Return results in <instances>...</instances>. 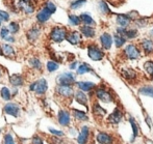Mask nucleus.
I'll list each match as a JSON object with an SVG mask.
<instances>
[{
	"mask_svg": "<svg viewBox=\"0 0 153 144\" xmlns=\"http://www.w3.org/2000/svg\"><path fill=\"white\" fill-rule=\"evenodd\" d=\"M3 40L7 43V44H14V43H16V37H15V35H13V34H10V35L6 36Z\"/></svg>",
	"mask_w": 153,
	"mask_h": 144,
	"instance_id": "obj_48",
	"label": "nucleus"
},
{
	"mask_svg": "<svg viewBox=\"0 0 153 144\" xmlns=\"http://www.w3.org/2000/svg\"><path fill=\"white\" fill-rule=\"evenodd\" d=\"M141 47L147 55H150L153 53V40H149V38H145V40H142Z\"/></svg>",
	"mask_w": 153,
	"mask_h": 144,
	"instance_id": "obj_22",
	"label": "nucleus"
},
{
	"mask_svg": "<svg viewBox=\"0 0 153 144\" xmlns=\"http://www.w3.org/2000/svg\"><path fill=\"white\" fill-rule=\"evenodd\" d=\"M51 16H52V15H51L46 8H44L42 6V7H40L38 10H36V20L39 25H43V24H46V23L50 20Z\"/></svg>",
	"mask_w": 153,
	"mask_h": 144,
	"instance_id": "obj_8",
	"label": "nucleus"
},
{
	"mask_svg": "<svg viewBox=\"0 0 153 144\" xmlns=\"http://www.w3.org/2000/svg\"><path fill=\"white\" fill-rule=\"evenodd\" d=\"M28 64L30 65L31 68H33L34 71H42L43 68V63L40 60V58H38L36 56L30 57L28 59Z\"/></svg>",
	"mask_w": 153,
	"mask_h": 144,
	"instance_id": "obj_26",
	"label": "nucleus"
},
{
	"mask_svg": "<svg viewBox=\"0 0 153 144\" xmlns=\"http://www.w3.org/2000/svg\"><path fill=\"white\" fill-rule=\"evenodd\" d=\"M95 96L98 100L102 101L104 103H111L114 101V96L111 92L107 91L105 88L103 87H99L95 90Z\"/></svg>",
	"mask_w": 153,
	"mask_h": 144,
	"instance_id": "obj_10",
	"label": "nucleus"
},
{
	"mask_svg": "<svg viewBox=\"0 0 153 144\" xmlns=\"http://www.w3.org/2000/svg\"><path fill=\"white\" fill-rule=\"evenodd\" d=\"M79 90L83 92H89L92 91L94 88H96V84L94 82H90V81H79V82H75Z\"/></svg>",
	"mask_w": 153,
	"mask_h": 144,
	"instance_id": "obj_19",
	"label": "nucleus"
},
{
	"mask_svg": "<svg viewBox=\"0 0 153 144\" xmlns=\"http://www.w3.org/2000/svg\"><path fill=\"white\" fill-rule=\"evenodd\" d=\"M3 111L5 114L10 115L13 117H18L20 115L21 112V109L20 106L16 103H13V102H8L5 104V106L3 107Z\"/></svg>",
	"mask_w": 153,
	"mask_h": 144,
	"instance_id": "obj_11",
	"label": "nucleus"
},
{
	"mask_svg": "<svg viewBox=\"0 0 153 144\" xmlns=\"http://www.w3.org/2000/svg\"><path fill=\"white\" fill-rule=\"evenodd\" d=\"M16 6L18 12H22L27 16L32 15L36 10V3L34 0H19L16 2Z\"/></svg>",
	"mask_w": 153,
	"mask_h": 144,
	"instance_id": "obj_2",
	"label": "nucleus"
},
{
	"mask_svg": "<svg viewBox=\"0 0 153 144\" xmlns=\"http://www.w3.org/2000/svg\"><path fill=\"white\" fill-rule=\"evenodd\" d=\"M0 132H2V129H0Z\"/></svg>",
	"mask_w": 153,
	"mask_h": 144,
	"instance_id": "obj_53",
	"label": "nucleus"
},
{
	"mask_svg": "<svg viewBox=\"0 0 153 144\" xmlns=\"http://www.w3.org/2000/svg\"><path fill=\"white\" fill-rule=\"evenodd\" d=\"M46 68L49 73H53L55 71H57L59 68V62L54 61V60H49L46 63Z\"/></svg>",
	"mask_w": 153,
	"mask_h": 144,
	"instance_id": "obj_36",
	"label": "nucleus"
},
{
	"mask_svg": "<svg viewBox=\"0 0 153 144\" xmlns=\"http://www.w3.org/2000/svg\"><path fill=\"white\" fill-rule=\"evenodd\" d=\"M43 7L46 8L47 10H48L49 12H50L51 15H53L55 12H56L57 7L56 5H55V3L53 1H51V0H47V1H45L44 3H43Z\"/></svg>",
	"mask_w": 153,
	"mask_h": 144,
	"instance_id": "obj_33",
	"label": "nucleus"
},
{
	"mask_svg": "<svg viewBox=\"0 0 153 144\" xmlns=\"http://www.w3.org/2000/svg\"><path fill=\"white\" fill-rule=\"evenodd\" d=\"M87 3V0H74L70 3V10H77Z\"/></svg>",
	"mask_w": 153,
	"mask_h": 144,
	"instance_id": "obj_37",
	"label": "nucleus"
},
{
	"mask_svg": "<svg viewBox=\"0 0 153 144\" xmlns=\"http://www.w3.org/2000/svg\"><path fill=\"white\" fill-rule=\"evenodd\" d=\"M57 120L59 123L62 126H68L71 121V116L70 113L66 110H59V114H57Z\"/></svg>",
	"mask_w": 153,
	"mask_h": 144,
	"instance_id": "obj_14",
	"label": "nucleus"
},
{
	"mask_svg": "<svg viewBox=\"0 0 153 144\" xmlns=\"http://www.w3.org/2000/svg\"><path fill=\"white\" fill-rule=\"evenodd\" d=\"M96 139L100 144H113L114 139L109 134L104 132H100L96 135Z\"/></svg>",
	"mask_w": 153,
	"mask_h": 144,
	"instance_id": "obj_21",
	"label": "nucleus"
},
{
	"mask_svg": "<svg viewBox=\"0 0 153 144\" xmlns=\"http://www.w3.org/2000/svg\"><path fill=\"white\" fill-rule=\"evenodd\" d=\"M129 122H130L131 124V128H132V132H133V135H132V139H131V142H133L134 141V139L137 137V135H139V128H137V122L134 121V119H133V117H129Z\"/></svg>",
	"mask_w": 153,
	"mask_h": 144,
	"instance_id": "obj_38",
	"label": "nucleus"
},
{
	"mask_svg": "<svg viewBox=\"0 0 153 144\" xmlns=\"http://www.w3.org/2000/svg\"><path fill=\"white\" fill-rule=\"evenodd\" d=\"M122 118H123V113L121 112V110H120L119 108H115L114 112L108 116L107 120H108V122L111 124H118V123H120Z\"/></svg>",
	"mask_w": 153,
	"mask_h": 144,
	"instance_id": "obj_18",
	"label": "nucleus"
},
{
	"mask_svg": "<svg viewBox=\"0 0 153 144\" xmlns=\"http://www.w3.org/2000/svg\"><path fill=\"white\" fill-rule=\"evenodd\" d=\"M93 112H94L95 116H98V117H103L106 114V110L104 108H102L99 104H97V103H95L93 105Z\"/></svg>",
	"mask_w": 153,
	"mask_h": 144,
	"instance_id": "obj_31",
	"label": "nucleus"
},
{
	"mask_svg": "<svg viewBox=\"0 0 153 144\" xmlns=\"http://www.w3.org/2000/svg\"><path fill=\"white\" fill-rule=\"evenodd\" d=\"M0 48H1L2 55L5 56L6 58H15L17 55L16 51H15L14 47L10 44H1L0 45Z\"/></svg>",
	"mask_w": 153,
	"mask_h": 144,
	"instance_id": "obj_13",
	"label": "nucleus"
},
{
	"mask_svg": "<svg viewBox=\"0 0 153 144\" xmlns=\"http://www.w3.org/2000/svg\"><path fill=\"white\" fill-rule=\"evenodd\" d=\"M67 33H68V29L66 27L59 26V25L53 26L48 33L49 40L54 44H61L64 40H66Z\"/></svg>",
	"mask_w": 153,
	"mask_h": 144,
	"instance_id": "obj_1",
	"label": "nucleus"
},
{
	"mask_svg": "<svg viewBox=\"0 0 153 144\" xmlns=\"http://www.w3.org/2000/svg\"><path fill=\"white\" fill-rule=\"evenodd\" d=\"M49 132H50L52 135H54L55 137H62L64 136V132L59 131V130H55V129H52V128H49Z\"/></svg>",
	"mask_w": 153,
	"mask_h": 144,
	"instance_id": "obj_46",
	"label": "nucleus"
},
{
	"mask_svg": "<svg viewBox=\"0 0 153 144\" xmlns=\"http://www.w3.org/2000/svg\"><path fill=\"white\" fill-rule=\"evenodd\" d=\"M124 55L126 56L127 59H130V60H137L139 59L140 57V50L135 45L130 44V45H127L124 49Z\"/></svg>",
	"mask_w": 153,
	"mask_h": 144,
	"instance_id": "obj_9",
	"label": "nucleus"
},
{
	"mask_svg": "<svg viewBox=\"0 0 153 144\" xmlns=\"http://www.w3.org/2000/svg\"><path fill=\"white\" fill-rule=\"evenodd\" d=\"M2 55V52H1V48H0V56Z\"/></svg>",
	"mask_w": 153,
	"mask_h": 144,
	"instance_id": "obj_52",
	"label": "nucleus"
},
{
	"mask_svg": "<svg viewBox=\"0 0 153 144\" xmlns=\"http://www.w3.org/2000/svg\"><path fill=\"white\" fill-rule=\"evenodd\" d=\"M4 144H15L14 138L10 134H6L4 136Z\"/></svg>",
	"mask_w": 153,
	"mask_h": 144,
	"instance_id": "obj_47",
	"label": "nucleus"
},
{
	"mask_svg": "<svg viewBox=\"0 0 153 144\" xmlns=\"http://www.w3.org/2000/svg\"><path fill=\"white\" fill-rule=\"evenodd\" d=\"M88 55L94 61H100L104 58V52L97 45L91 44L88 46Z\"/></svg>",
	"mask_w": 153,
	"mask_h": 144,
	"instance_id": "obj_4",
	"label": "nucleus"
},
{
	"mask_svg": "<svg viewBox=\"0 0 153 144\" xmlns=\"http://www.w3.org/2000/svg\"><path fill=\"white\" fill-rule=\"evenodd\" d=\"M121 74L125 79H127V80H133V79H135L137 77V72L130 68H124L121 71Z\"/></svg>",
	"mask_w": 153,
	"mask_h": 144,
	"instance_id": "obj_27",
	"label": "nucleus"
},
{
	"mask_svg": "<svg viewBox=\"0 0 153 144\" xmlns=\"http://www.w3.org/2000/svg\"><path fill=\"white\" fill-rule=\"evenodd\" d=\"M144 70L150 76V78L153 79V61L149 60V61H146L144 63Z\"/></svg>",
	"mask_w": 153,
	"mask_h": 144,
	"instance_id": "obj_42",
	"label": "nucleus"
},
{
	"mask_svg": "<svg viewBox=\"0 0 153 144\" xmlns=\"http://www.w3.org/2000/svg\"><path fill=\"white\" fill-rule=\"evenodd\" d=\"M131 23V19L129 18L127 15H117V24L119 25V27H127L130 25Z\"/></svg>",
	"mask_w": 153,
	"mask_h": 144,
	"instance_id": "obj_23",
	"label": "nucleus"
},
{
	"mask_svg": "<svg viewBox=\"0 0 153 144\" xmlns=\"http://www.w3.org/2000/svg\"><path fill=\"white\" fill-rule=\"evenodd\" d=\"M72 114H73V117H74L75 119L80 120V121H85V120L89 119L88 115L85 114L83 111L77 110V109H73V110H72Z\"/></svg>",
	"mask_w": 153,
	"mask_h": 144,
	"instance_id": "obj_30",
	"label": "nucleus"
},
{
	"mask_svg": "<svg viewBox=\"0 0 153 144\" xmlns=\"http://www.w3.org/2000/svg\"><path fill=\"white\" fill-rule=\"evenodd\" d=\"M100 43H101V46L103 47V49L109 50L111 45H113V37H111V34L104 32V33H102L100 36Z\"/></svg>",
	"mask_w": 153,
	"mask_h": 144,
	"instance_id": "obj_20",
	"label": "nucleus"
},
{
	"mask_svg": "<svg viewBox=\"0 0 153 144\" xmlns=\"http://www.w3.org/2000/svg\"><path fill=\"white\" fill-rule=\"evenodd\" d=\"M137 35H139V32H137V29H126L125 34H124V37H127V38H130V40H132V38L137 37Z\"/></svg>",
	"mask_w": 153,
	"mask_h": 144,
	"instance_id": "obj_43",
	"label": "nucleus"
},
{
	"mask_svg": "<svg viewBox=\"0 0 153 144\" xmlns=\"http://www.w3.org/2000/svg\"><path fill=\"white\" fill-rule=\"evenodd\" d=\"M41 34H42V27L39 24L33 25L30 28L26 31V38L28 40V43L30 44H34L36 40L40 38Z\"/></svg>",
	"mask_w": 153,
	"mask_h": 144,
	"instance_id": "obj_6",
	"label": "nucleus"
},
{
	"mask_svg": "<svg viewBox=\"0 0 153 144\" xmlns=\"http://www.w3.org/2000/svg\"><path fill=\"white\" fill-rule=\"evenodd\" d=\"M66 40L69 44L73 45V46H77L82 42V35L80 32L77 30H72V31H68L66 36Z\"/></svg>",
	"mask_w": 153,
	"mask_h": 144,
	"instance_id": "obj_12",
	"label": "nucleus"
},
{
	"mask_svg": "<svg viewBox=\"0 0 153 144\" xmlns=\"http://www.w3.org/2000/svg\"><path fill=\"white\" fill-rule=\"evenodd\" d=\"M98 5H99V10H100V12H102V14L108 15V14H111V10H109L108 5H107V3L104 1V0H100Z\"/></svg>",
	"mask_w": 153,
	"mask_h": 144,
	"instance_id": "obj_41",
	"label": "nucleus"
},
{
	"mask_svg": "<svg viewBox=\"0 0 153 144\" xmlns=\"http://www.w3.org/2000/svg\"><path fill=\"white\" fill-rule=\"evenodd\" d=\"M3 77V68L2 66H0V79Z\"/></svg>",
	"mask_w": 153,
	"mask_h": 144,
	"instance_id": "obj_51",
	"label": "nucleus"
},
{
	"mask_svg": "<svg viewBox=\"0 0 153 144\" xmlns=\"http://www.w3.org/2000/svg\"><path fill=\"white\" fill-rule=\"evenodd\" d=\"M55 92L59 96L65 98H70L74 96V90L71 85H59L57 84L55 87Z\"/></svg>",
	"mask_w": 153,
	"mask_h": 144,
	"instance_id": "obj_7",
	"label": "nucleus"
},
{
	"mask_svg": "<svg viewBox=\"0 0 153 144\" xmlns=\"http://www.w3.org/2000/svg\"><path fill=\"white\" fill-rule=\"evenodd\" d=\"M29 90L34 92L36 94H38V96L45 94L47 90H48V83H47V80L45 78L38 79V80L32 82L31 84L29 85Z\"/></svg>",
	"mask_w": 153,
	"mask_h": 144,
	"instance_id": "obj_3",
	"label": "nucleus"
},
{
	"mask_svg": "<svg viewBox=\"0 0 153 144\" xmlns=\"http://www.w3.org/2000/svg\"><path fill=\"white\" fill-rule=\"evenodd\" d=\"M79 32L82 36L87 38H93L96 34V30L94 26H89V25H81L79 26Z\"/></svg>",
	"mask_w": 153,
	"mask_h": 144,
	"instance_id": "obj_15",
	"label": "nucleus"
},
{
	"mask_svg": "<svg viewBox=\"0 0 153 144\" xmlns=\"http://www.w3.org/2000/svg\"><path fill=\"white\" fill-rule=\"evenodd\" d=\"M77 66H78V61H73L70 63V65H69V68H70V70H76Z\"/></svg>",
	"mask_w": 153,
	"mask_h": 144,
	"instance_id": "obj_50",
	"label": "nucleus"
},
{
	"mask_svg": "<svg viewBox=\"0 0 153 144\" xmlns=\"http://www.w3.org/2000/svg\"><path fill=\"white\" fill-rule=\"evenodd\" d=\"M8 81H10V84L13 87H21L24 84V78L22 77V75L20 74H14L12 76L8 77Z\"/></svg>",
	"mask_w": 153,
	"mask_h": 144,
	"instance_id": "obj_16",
	"label": "nucleus"
},
{
	"mask_svg": "<svg viewBox=\"0 0 153 144\" xmlns=\"http://www.w3.org/2000/svg\"><path fill=\"white\" fill-rule=\"evenodd\" d=\"M32 144H44L43 142L42 138L39 136H34L33 138H32Z\"/></svg>",
	"mask_w": 153,
	"mask_h": 144,
	"instance_id": "obj_49",
	"label": "nucleus"
},
{
	"mask_svg": "<svg viewBox=\"0 0 153 144\" xmlns=\"http://www.w3.org/2000/svg\"><path fill=\"white\" fill-rule=\"evenodd\" d=\"M92 144H94V143H92Z\"/></svg>",
	"mask_w": 153,
	"mask_h": 144,
	"instance_id": "obj_55",
	"label": "nucleus"
},
{
	"mask_svg": "<svg viewBox=\"0 0 153 144\" xmlns=\"http://www.w3.org/2000/svg\"><path fill=\"white\" fill-rule=\"evenodd\" d=\"M139 93L153 98V86H143L139 89Z\"/></svg>",
	"mask_w": 153,
	"mask_h": 144,
	"instance_id": "obj_40",
	"label": "nucleus"
},
{
	"mask_svg": "<svg viewBox=\"0 0 153 144\" xmlns=\"http://www.w3.org/2000/svg\"><path fill=\"white\" fill-rule=\"evenodd\" d=\"M0 96H1V98H3L4 101L8 102V101H10V100H12V98H13L12 90H10L8 87H6V86L2 87L1 89H0Z\"/></svg>",
	"mask_w": 153,
	"mask_h": 144,
	"instance_id": "obj_32",
	"label": "nucleus"
},
{
	"mask_svg": "<svg viewBox=\"0 0 153 144\" xmlns=\"http://www.w3.org/2000/svg\"><path fill=\"white\" fill-rule=\"evenodd\" d=\"M148 21L147 19H140L137 18V20H135V24L137 25V27H145L146 25H147Z\"/></svg>",
	"mask_w": 153,
	"mask_h": 144,
	"instance_id": "obj_45",
	"label": "nucleus"
},
{
	"mask_svg": "<svg viewBox=\"0 0 153 144\" xmlns=\"http://www.w3.org/2000/svg\"><path fill=\"white\" fill-rule=\"evenodd\" d=\"M90 136V129L87 126H83L80 130L78 137H77V143L78 144H87Z\"/></svg>",
	"mask_w": 153,
	"mask_h": 144,
	"instance_id": "obj_17",
	"label": "nucleus"
},
{
	"mask_svg": "<svg viewBox=\"0 0 153 144\" xmlns=\"http://www.w3.org/2000/svg\"><path fill=\"white\" fill-rule=\"evenodd\" d=\"M10 31H8L7 27H6V26H1V27H0V38H1L2 40H3L7 35H10Z\"/></svg>",
	"mask_w": 153,
	"mask_h": 144,
	"instance_id": "obj_44",
	"label": "nucleus"
},
{
	"mask_svg": "<svg viewBox=\"0 0 153 144\" xmlns=\"http://www.w3.org/2000/svg\"><path fill=\"white\" fill-rule=\"evenodd\" d=\"M79 19H80V22L82 23V25H89V26H94L96 23H95L94 19L92 18V16L88 12H82V14L79 15Z\"/></svg>",
	"mask_w": 153,
	"mask_h": 144,
	"instance_id": "obj_25",
	"label": "nucleus"
},
{
	"mask_svg": "<svg viewBox=\"0 0 153 144\" xmlns=\"http://www.w3.org/2000/svg\"><path fill=\"white\" fill-rule=\"evenodd\" d=\"M87 73H94V71H93V68H91L90 64L81 63L77 66V68H76L77 75H83V74H87Z\"/></svg>",
	"mask_w": 153,
	"mask_h": 144,
	"instance_id": "obj_28",
	"label": "nucleus"
},
{
	"mask_svg": "<svg viewBox=\"0 0 153 144\" xmlns=\"http://www.w3.org/2000/svg\"><path fill=\"white\" fill-rule=\"evenodd\" d=\"M74 98L77 103H79L80 105H83V106L88 107V96H85V93L81 90H78V91L74 92Z\"/></svg>",
	"mask_w": 153,
	"mask_h": 144,
	"instance_id": "obj_24",
	"label": "nucleus"
},
{
	"mask_svg": "<svg viewBox=\"0 0 153 144\" xmlns=\"http://www.w3.org/2000/svg\"><path fill=\"white\" fill-rule=\"evenodd\" d=\"M152 34H153V30H152Z\"/></svg>",
	"mask_w": 153,
	"mask_h": 144,
	"instance_id": "obj_54",
	"label": "nucleus"
},
{
	"mask_svg": "<svg viewBox=\"0 0 153 144\" xmlns=\"http://www.w3.org/2000/svg\"><path fill=\"white\" fill-rule=\"evenodd\" d=\"M10 15L8 12L3 10H0V27L2 26L3 23L6 22H10Z\"/></svg>",
	"mask_w": 153,
	"mask_h": 144,
	"instance_id": "obj_39",
	"label": "nucleus"
},
{
	"mask_svg": "<svg viewBox=\"0 0 153 144\" xmlns=\"http://www.w3.org/2000/svg\"><path fill=\"white\" fill-rule=\"evenodd\" d=\"M56 82L59 85H71L75 84L76 82V76L70 72H65L59 75L56 78Z\"/></svg>",
	"mask_w": 153,
	"mask_h": 144,
	"instance_id": "obj_5",
	"label": "nucleus"
},
{
	"mask_svg": "<svg viewBox=\"0 0 153 144\" xmlns=\"http://www.w3.org/2000/svg\"><path fill=\"white\" fill-rule=\"evenodd\" d=\"M114 43H115L117 48H121L123 45L126 43V37H124V36L119 33H116L115 35H114Z\"/></svg>",
	"mask_w": 153,
	"mask_h": 144,
	"instance_id": "obj_34",
	"label": "nucleus"
},
{
	"mask_svg": "<svg viewBox=\"0 0 153 144\" xmlns=\"http://www.w3.org/2000/svg\"><path fill=\"white\" fill-rule=\"evenodd\" d=\"M68 20H69V24H70L71 26H80V24H81L79 16H76V15H74V14L68 15Z\"/></svg>",
	"mask_w": 153,
	"mask_h": 144,
	"instance_id": "obj_35",
	"label": "nucleus"
},
{
	"mask_svg": "<svg viewBox=\"0 0 153 144\" xmlns=\"http://www.w3.org/2000/svg\"><path fill=\"white\" fill-rule=\"evenodd\" d=\"M6 27H7L10 33L13 34V35H15V34H17L20 31V23L17 22V21H10V22H8Z\"/></svg>",
	"mask_w": 153,
	"mask_h": 144,
	"instance_id": "obj_29",
	"label": "nucleus"
}]
</instances>
